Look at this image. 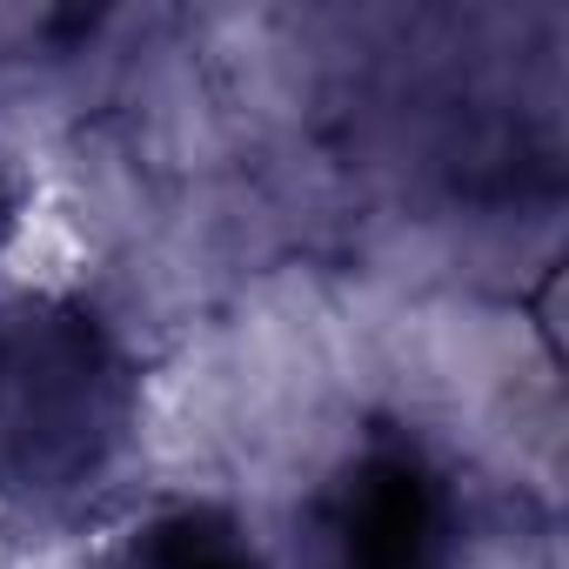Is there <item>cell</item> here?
<instances>
[{
    "instance_id": "277c9868",
    "label": "cell",
    "mask_w": 569,
    "mask_h": 569,
    "mask_svg": "<svg viewBox=\"0 0 569 569\" xmlns=\"http://www.w3.org/2000/svg\"><path fill=\"white\" fill-rule=\"evenodd\" d=\"M14 221H21V188H14V168H8V154H0V248H8Z\"/></svg>"
},
{
    "instance_id": "3957f363",
    "label": "cell",
    "mask_w": 569,
    "mask_h": 569,
    "mask_svg": "<svg viewBox=\"0 0 569 569\" xmlns=\"http://www.w3.org/2000/svg\"><path fill=\"white\" fill-rule=\"evenodd\" d=\"M108 569H261V556L228 509H168L134 529Z\"/></svg>"
},
{
    "instance_id": "7a4b0ae2",
    "label": "cell",
    "mask_w": 569,
    "mask_h": 569,
    "mask_svg": "<svg viewBox=\"0 0 569 569\" xmlns=\"http://www.w3.org/2000/svg\"><path fill=\"white\" fill-rule=\"evenodd\" d=\"M316 569H456V502L416 442L362 449L316 502Z\"/></svg>"
},
{
    "instance_id": "6da1fadb",
    "label": "cell",
    "mask_w": 569,
    "mask_h": 569,
    "mask_svg": "<svg viewBox=\"0 0 569 569\" xmlns=\"http://www.w3.org/2000/svg\"><path fill=\"white\" fill-rule=\"evenodd\" d=\"M134 362L81 302H0V502L68 509L134 436Z\"/></svg>"
}]
</instances>
